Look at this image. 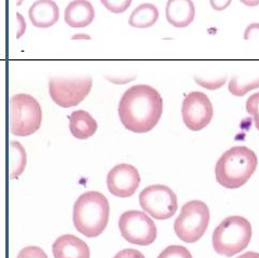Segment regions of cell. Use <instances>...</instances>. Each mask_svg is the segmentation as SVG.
<instances>
[{
	"label": "cell",
	"instance_id": "obj_27",
	"mask_svg": "<svg viewBox=\"0 0 259 258\" xmlns=\"http://www.w3.org/2000/svg\"><path fill=\"white\" fill-rule=\"evenodd\" d=\"M232 3V0H209L210 7L215 11H224L228 8Z\"/></svg>",
	"mask_w": 259,
	"mask_h": 258
},
{
	"label": "cell",
	"instance_id": "obj_16",
	"mask_svg": "<svg viewBox=\"0 0 259 258\" xmlns=\"http://www.w3.org/2000/svg\"><path fill=\"white\" fill-rule=\"evenodd\" d=\"M69 130L78 140H88L97 130L96 120L88 111L79 109L69 116Z\"/></svg>",
	"mask_w": 259,
	"mask_h": 258
},
{
	"label": "cell",
	"instance_id": "obj_22",
	"mask_svg": "<svg viewBox=\"0 0 259 258\" xmlns=\"http://www.w3.org/2000/svg\"><path fill=\"white\" fill-rule=\"evenodd\" d=\"M245 108L248 114L253 117L255 126L259 131V92L249 96L246 101Z\"/></svg>",
	"mask_w": 259,
	"mask_h": 258
},
{
	"label": "cell",
	"instance_id": "obj_28",
	"mask_svg": "<svg viewBox=\"0 0 259 258\" xmlns=\"http://www.w3.org/2000/svg\"><path fill=\"white\" fill-rule=\"evenodd\" d=\"M16 18H18V25H19V30H18V35H16V37L21 38L22 35L25 33V30H26V22L22 17V14H20V13L16 14Z\"/></svg>",
	"mask_w": 259,
	"mask_h": 258
},
{
	"label": "cell",
	"instance_id": "obj_20",
	"mask_svg": "<svg viewBox=\"0 0 259 258\" xmlns=\"http://www.w3.org/2000/svg\"><path fill=\"white\" fill-rule=\"evenodd\" d=\"M158 258H192V255L185 246L169 245L160 253Z\"/></svg>",
	"mask_w": 259,
	"mask_h": 258
},
{
	"label": "cell",
	"instance_id": "obj_26",
	"mask_svg": "<svg viewBox=\"0 0 259 258\" xmlns=\"http://www.w3.org/2000/svg\"><path fill=\"white\" fill-rule=\"evenodd\" d=\"M256 37L259 38V23H252L244 31V39L250 40Z\"/></svg>",
	"mask_w": 259,
	"mask_h": 258
},
{
	"label": "cell",
	"instance_id": "obj_6",
	"mask_svg": "<svg viewBox=\"0 0 259 258\" xmlns=\"http://www.w3.org/2000/svg\"><path fill=\"white\" fill-rule=\"evenodd\" d=\"M209 208L200 200H192L183 205L174 223L177 237L186 243H194L205 233L209 224Z\"/></svg>",
	"mask_w": 259,
	"mask_h": 258
},
{
	"label": "cell",
	"instance_id": "obj_10",
	"mask_svg": "<svg viewBox=\"0 0 259 258\" xmlns=\"http://www.w3.org/2000/svg\"><path fill=\"white\" fill-rule=\"evenodd\" d=\"M184 123L191 131H201L212 121L214 109L208 96L203 92H190L183 102Z\"/></svg>",
	"mask_w": 259,
	"mask_h": 258
},
{
	"label": "cell",
	"instance_id": "obj_7",
	"mask_svg": "<svg viewBox=\"0 0 259 258\" xmlns=\"http://www.w3.org/2000/svg\"><path fill=\"white\" fill-rule=\"evenodd\" d=\"M93 84L91 77L58 78L49 80V93L53 102L63 108L75 107L90 93Z\"/></svg>",
	"mask_w": 259,
	"mask_h": 258
},
{
	"label": "cell",
	"instance_id": "obj_5",
	"mask_svg": "<svg viewBox=\"0 0 259 258\" xmlns=\"http://www.w3.org/2000/svg\"><path fill=\"white\" fill-rule=\"evenodd\" d=\"M42 109L29 94H16L10 99V131L15 136H29L39 130Z\"/></svg>",
	"mask_w": 259,
	"mask_h": 258
},
{
	"label": "cell",
	"instance_id": "obj_13",
	"mask_svg": "<svg viewBox=\"0 0 259 258\" xmlns=\"http://www.w3.org/2000/svg\"><path fill=\"white\" fill-rule=\"evenodd\" d=\"M29 19L38 28H49L60 19V9L53 0H37L29 8Z\"/></svg>",
	"mask_w": 259,
	"mask_h": 258
},
{
	"label": "cell",
	"instance_id": "obj_11",
	"mask_svg": "<svg viewBox=\"0 0 259 258\" xmlns=\"http://www.w3.org/2000/svg\"><path fill=\"white\" fill-rule=\"evenodd\" d=\"M141 176L139 170L131 164L121 163L113 166L107 175V187L111 195L128 198L139 189Z\"/></svg>",
	"mask_w": 259,
	"mask_h": 258
},
{
	"label": "cell",
	"instance_id": "obj_14",
	"mask_svg": "<svg viewBox=\"0 0 259 258\" xmlns=\"http://www.w3.org/2000/svg\"><path fill=\"white\" fill-rule=\"evenodd\" d=\"M95 18V10L88 0H74L65 9L64 19L68 26L82 28L90 25Z\"/></svg>",
	"mask_w": 259,
	"mask_h": 258
},
{
	"label": "cell",
	"instance_id": "obj_1",
	"mask_svg": "<svg viewBox=\"0 0 259 258\" xmlns=\"http://www.w3.org/2000/svg\"><path fill=\"white\" fill-rule=\"evenodd\" d=\"M163 111L160 93L147 84L128 88L119 103V118L127 130L146 133L155 127Z\"/></svg>",
	"mask_w": 259,
	"mask_h": 258
},
{
	"label": "cell",
	"instance_id": "obj_4",
	"mask_svg": "<svg viewBox=\"0 0 259 258\" xmlns=\"http://www.w3.org/2000/svg\"><path fill=\"white\" fill-rule=\"evenodd\" d=\"M250 223L243 216H228L213 232V247L217 254L231 257L244 251L252 239Z\"/></svg>",
	"mask_w": 259,
	"mask_h": 258
},
{
	"label": "cell",
	"instance_id": "obj_29",
	"mask_svg": "<svg viewBox=\"0 0 259 258\" xmlns=\"http://www.w3.org/2000/svg\"><path fill=\"white\" fill-rule=\"evenodd\" d=\"M237 258H259V253H256V252H246L244 254L240 255L239 257Z\"/></svg>",
	"mask_w": 259,
	"mask_h": 258
},
{
	"label": "cell",
	"instance_id": "obj_12",
	"mask_svg": "<svg viewBox=\"0 0 259 258\" xmlns=\"http://www.w3.org/2000/svg\"><path fill=\"white\" fill-rule=\"evenodd\" d=\"M54 258H90V248L83 240L74 235H64L52 245Z\"/></svg>",
	"mask_w": 259,
	"mask_h": 258
},
{
	"label": "cell",
	"instance_id": "obj_3",
	"mask_svg": "<svg viewBox=\"0 0 259 258\" xmlns=\"http://www.w3.org/2000/svg\"><path fill=\"white\" fill-rule=\"evenodd\" d=\"M109 212V202L103 193L87 191L76 200L72 221L81 235L95 238L106 228Z\"/></svg>",
	"mask_w": 259,
	"mask_h": 258
},
{
	"label": "cell",
	"instance_id": "obj_8",
	"mask_svg": "<svg viewBox=\"0 0 259 258\" xmlns=\"http://www.w3.org/2000/svg\"><path fill=\"white\" fill-rule=\"evenodd\" d=\"M119 229L130 243L149 245L157 239V226L150 217L137 209L126 211L119 219Z\"/></svg>",
	"mask_w": 259,
	"mask_h": 258
},
{
	"label": "cell",
	"instance_id": "obj_24",
	"mask_svg": "<svg viewBox=\"0 0 259 258\" xmlns=\"http://www.w3.org/2000/svg\"><path fill=\"white\" fill-rule=\"evenodd\" d=\"M18 258H49V257L45 253L42 248H40L38 246H27L22 249L20 254L18 255Z\"/></svg>",
	"mask_w": 259,
	"mask_h": 258
},
{
	"label": "cell",
	"instance_id": "obj_23",
	"mask_svg": "<svg viewBox=\"0 0 259 258\" xmlns=\"http://www.w3.org/2000/svg\"><path fill=\"white\" fill-rule=\"evenodd\" d=\"M194 81H196L200 87L207 89V90L214 91V90H218L222 87H224V84L227 81V78L223 77V78H214V79H205V78H200L194 76Z\"/></svg>",
	"mask_w": 259,
	"mask_h": 258
},
{
	"label": "cell",
	"instance_id": "obj_9",
	"mask_svg": "<svg viewBox=\"0 0 259 258\" xmlns=\"http://www.w3.org/2000/svg\"><path fill=\"white\" fill-rule=\"evenodd\" d=\"M140 204L156 220H168L177 211L176 193L164 185H151L142 190Z\"/></svg>",
	"mask_w": 259,
	"mask_h": 258
},
{
	"label": "cell",
	"instance_id": "obj_25",
	"mask_svg": "<svg viewBox=\"0 0 259 258\" xmlns=\"http://www.w3.org/2000/svg\"><path fill=\"white\" fill-rule=\"evenodd\" d=\"M113 258H146L143 253L135 248H124L116 254Z\"/></svg>",
	"mask_w": 259,
	"mask_h": 258
},
{
	"label": "cell",
	"instance_id": "obj_31",
	"mask_svg": "<svg viewBox=\"0 0 259 258\" xmlns=\"http://www.w3.org/2000/svg\"><path fill=\"white\" fill-rule=\"evenodd\" d=\"M72 40H90L91 37L87 34H76L71 37Z\"/></svg>",
	"mask_w": 259,
	"mask_h": 258
},
{
	"label": "cell",
	"instance_id": "obj_2",
	"mask_svg": "<svg viewBox=\"0 0 259 258\" xmlns=\"http://www.w3.org/2000/svg\"><path fill=\"white\" fill-rule=\"evenodd\" d=\"M258 159L246 146H234L225 151L215 166L218 184L228 189H237L245 185L255 173Z\"/></svg>",
	"mask_w": 259,
	"mask_h": 258
},
{
	"label": "cell",
	"instance_id": "obj_17",
	"mask_svg": "<svg viewBox=\"0 0 259 258\" xmlns=\"http://www.w3.org/2000/svg\"><path fill=\"white\" fill-rule=\"evenodd\" d=\"M158 19V8L152 4H143L135 8L128 19V24L135 28H149L155 25Z\"/></svg>",
	"mask_w": 259,
	"mask_h": 258
},
{
	"label": "cell",
	"instance_id": "obj_30",
	"mask_svg": "<svg viewBox=\"0 0 259 258\" xmlns=\"http://www.w3.org/2000/svg\"><path fill=\"white\" fill-rule=\"evenodd\" d=\"M240 2L247 7L259 6V0H240Z\"/></svg>",
	"mask_w": 259,
	"mask_h": 258
},
{
	"label": "cell",
	"instance_id": "obj_15",
	"mask_svg": "<svg viewBox=\"0 0 259 258\" xmlns=\"http://www.w3.org/2000/svg\"><path fill=\"white\" fill-rule=\"evenodd\" d=\"M165 15L167 22L172 26L184 28L193 22L196 9L192 0H168Z\"/></svg>",
	"mask_w": 259,
	"mask_h": 258
},
{
	"label": "cell",
	"instance_id": "obj_19",
	"mask_svg": "<svg viewBox=\"0 0 259 258\" xmlns=\"http://www.w3.org/2000/svg\"><path fill=\"white\" fill-rule=\"evenodd\" d=\"M259 88V78L249 80L248 82H241L239 78L233 77L229 81L228 90L229 92L234 96H244L249 91L255 90V89Z\"/></svg>",
	"mask_w": 259,
	"mask_h": 258
},
{
	"label": "cell",
	"instance_id": "obj_18",
	"mask_svg": "<svg viewBox=\"0 0 259 258\" xmlns=\"http://www.w3.org/2000/svg\"><path fill=\"white\" fill-rule=\"evenodd\" d=\"M27 162L26 151L19 142H10V179H18L24 172Z\"/></svg>",
	"mask_w": 259,
	"mask_h": 258
},
{
	"label": "cell",
	"instance_id": "obj_21",
	"mask_svg": "<svg viewBox=\"0 0 259 258\" xmlns=\"http://www.w3.org/2000/svg\"><path fill=\"white\" fill-rule=\"evenodd\" d=\"M102 5L112 13H123L132 4V0H101Z\"/></svg>",
	"mask_w": 259,
	"mask_h": 258
}]
</instances>
